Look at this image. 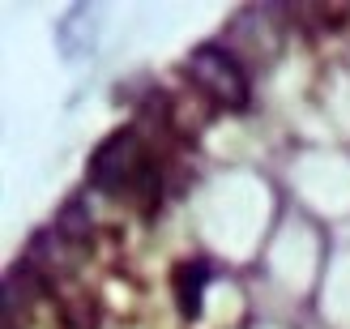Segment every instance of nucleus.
I'll use <instances>...</instances> for the list:
<instances>
[{
  "label": "nucleus",
  "mask_w": 350,
  "mask_h": 329,
  "mask_svg": "<svg viewBox=\"0 0 350 329\" xmlns=\"http://www.w3.org/2000/svg\"><path fill=\"white\" fill-rule=\"evenodd\" d=\"M188 77L197 81L205 94H214L222 107H231V111L248 107V77H243V68H239V60L231 51H222L214 43L197 47L188 56Z\"/></svg>",
  "instance_id": "nucleus-1"
},
{
  "label": "nucleus",
  "mask_w": 350,
  "mask_h": 329,
  "mask_svg": "<svg viewBox=\"0 0 350 329\" xmlns=\"http://www.w3.org/2000/svg\"><path fill=\"white\" fill-rule=\"evenodd\" d=\"M142 176H146V154H142V142H137L133 129L111 133L90 159V184L107 188V193H124Z\"/></svg>",
  "instance_id": "nucleus-2"
},
{
  "label": "nucleus",
  "mask_w": 350,
  "mask_h": 329,
  "mask_svg": "<svg viewBox=\"0 0 350 329\" xmlns=\"http://www.w3.org/2000/svg\"><path fill=\"white\" fill-rule=\"evenodd\" d=\"M209 278H214V265H209L205 256H192V261L175 265L171 282H175V304H180L184 317H197L201 313V291H205Z\"/></svg>",
  "instance_id": "nucleus-3"
},
{
  "label": "nucleus",
  "mask_w": 350,
  "mask_h": 329,
  "mask_svg": "<svg viewBox=\"0 0 350 329\" xmlns=\"http://www.w3.org/2000/svg\"><path fill=\"white\" fill-rule=\"evenodd\" d=\"M85 222H90V218H85V205L73 197V201L60 210V218H56V235H64V239H81V235H85Z\"/></svg>",
  "instance_id": "nucleus-4"
}]
</instances>
